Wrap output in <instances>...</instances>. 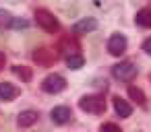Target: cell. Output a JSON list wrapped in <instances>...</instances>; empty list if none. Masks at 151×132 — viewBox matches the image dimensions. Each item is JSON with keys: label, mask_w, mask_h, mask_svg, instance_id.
Wrapping results in <instances>:
<instances>
[{"label": "cell", "mask_w": 151, "mask_h": 132, "mask_svg": "<svg viewBox=\"0 0 151 132\" xmlns=\"http://www.w3.org/2000/svg\"><path fill=\"white\" fill-rule=\"evenodd\" d=\"M79 107L87 113H104L106 111V101L101 95H83L79 101Z\"/></svg>", "instance_id": "cell-1"}, {"label": "cell", "mask_w": 151, "mask_h": 132, "mask_svg": "<svg viewBox=\"0 0 151 132\" xmlns=\"http://www.w3.org/2000/svg\"><path fill=\"white\" fill-rule=\"evenodd\" d=\"M35 21H37V25H40L44 31H48V33H56V31L60 29L58 19H56L50 11H46V9H37V11H35Z\"/></svg>", "instance_id": "cell-2"}, {"label": "cell", "mask_w": 151, "mask_h": 132, "mask_svg": "<svg viewBox=\"0 0 151 132\" xmlns=\"http://www.w3.org/2000/svg\"><path fill=\"white\" fill-rule=\"evenodd\" d=\"M112 74H114V78H118L122 83H130L137 76V66L132 62H120V64L112 66Z\"/></svg>", "instance_id": "cell-3"}, {"label": "cell", "mask_w": 151, "mask_h": 132, "mask_svg": "<svg viewBox=\"0 0 151 132\" xmlns=\"http://www.w3.org/2000/svg\"><path fill=\"white\" fill-rule=\"evenodd\" d=\"M42 89H44L46 93H60V91L66 89V78H64L62 74H50V76L44 78Z\"/></svg>", "instance_id": "cell-4"}, {"label": "cell", "mask_w": 151, "mask_h": 132, "mask_svg": "<svg viewBox=\"0 0 151 132\" xmlns=\"http://www.w3.org/2000/svg\"><path fill=\"white\" fill-rule=\"evenodd\" d=\"M58 52L66 54V58H70V56H79V54H81V46H79L77 37L66 35V37L60 39V44H58Z\"/></svg>", "instance_id": "cell-5"}, {"label": "cell", "mask_w": 151, "mask_h": 132, "mask_svg": "<svg viewBox=\"0 0 151 132\" xmlns=\"http://www.w3.org/2000/svg\"><path fill=\"white\" fill-rule=\"evenodd\" d=\"M124 50H126V37L122 33H114L108 39V52L112 56H120V54H124Z\"/></svg>", "instance_id": "cell-6"}, {"label": "cell", "mask_w": 151, "mask_h": 132, "mask_svg": "<svg viewBox=\"0 0 151 132\" xmlns=\"http://www.w3.org/2000/svg\"><path fill=\"white\" fill-rule=\"evenodd\" d=\"M50 118H52L54 124H68V122L73 120V111H70V107H66V105H58V107H54V109L50 111Z\"/></svg>", "instance_id": "cell-7"}, {"label": "cell", "mask_w": 151, "mask_h": 132, "mask_svg": "<svg viewBox=\"0 0 151 132\" xmlns=\"http://www.w3.org/2000/svg\"><path fill=\"white\" fill-rule=\"evenodd\" d=\"M33 60H35L37 64H42V66H50V64L56 62V54H54L50 48H40V50L33 52Z\"/></svg>", "instance_id": "cell-8"}, {"label": "cell", "mask_w": 151, "mask_h": 132, "mask_svg": "<svg viewBox=\"0 0 151 132\" xmlns=\"http://www.w3.org/2000/svg\"><path fill=\"white\" fill-rule=\"evenodd\" d=\"M93 29H97V21L91 19V17L81 19V21H77V23L73 25V31H75L77 35H81V33H89V31H93Z\"/></svg>", "instance_id": "cell-9"}, {"label": "cell", "mask_w": 151, "mask_h": 132, "mask_svg": "<svg viewBox=\"0 0 151 132\" xmlns=\"http://www.w3.org/2000/svg\"><path fill=\"white\" fill-rule=\"evenodd\" d=\"M19 87L13 85V83H0V99L2 101H11L15 97H19Z\"/></svg>", "instance_id": "cell-10"}, {"label": "cell", "mask_w": 151, "mask_h": 132, "mask_svg": "<svg viewBox=\"0 0 151 132\" xmlns=\"http://www.w3.org/2000/svg\"><path fill=\"white\" fill-rule=\"evenodd\" d=\"M37 118H40V113H37V111H33V109H25V111H21V113H19L17 124H19L21 128H29V126H33V124L37 122Z\"/></svg>", "instance_id": "cell-11"}, {"label": "cell", "mask_w": 151, "mask_h": 132, "mask_svg": "<svg viewBox=\"0 0 151 132\" xmlns=\"http://www.w3.org/2000/svg\"><path fill=\"white\" fill-rule=\"evenodd\" d=\"M114 111L120 116V118H128L132 113V107L128 101H124L122 97H114Z\"/></svg>", "instance_id": "cell-12"}, {"label": "cell", "mask_w": 151, "mask_h": 132, "mask_svg": "<svg viewBox=\"0 0 151 132\" xmlns=\"http://www.w3.org/2000/svg\"><path fill=\"white\" fill-rule=\"evenodd\" d=\"M134 21H137V25L139 27H151V9H141L139 13H137V17H134Z\"/></svg>", "instance_id": "cell-13"}, {"label": "cell", "mask_w": 151, "mask_h": 132, "mask_svg": "<svg viewBox=\"0 0 151 132\" xmlns=\"http://www.w3.org/2000/svg\"><path fill=\"white\" fill-rule=\"evenodd\" d=\"M13 72L23 81V83H29L31 78H33V72H31V68H27V66H21V64H17V66H13Z\"/></svg>", "instance_id": "cell-14"}, {"label": "cell", "mask_w": 151, "mask_h": 132, "mask_svg": "<svg viewBox=\"0 0 151 132\" xmlns=\"http://www.w3.org/2000/svg\"><path fill=\"white\" fill-rule=\"evenodd\" d=\"M128 97H130L132 101H137L139 105H145V101H147L145 93H143L139 87H134V85H130V87H128Z\"/></svg>", "instance_id": "cell-15"}, {"label": "cell", "mask_w": 151, "mask_h": 132, "mask_svg": "<svg viewBox=\"0 0 151 132\" xmlns=\"http://www.w3.org/2000/svg\"><path fill=\"white\" fill-rule=\"evenodd\" d=\"M85 64V58L79 54V56H70V58H66V66L70 68V70H77V68H81Z\"/></svg>", "instance_id": "cell-16"}, {"label": "cell", "mask_w": 151, "mask_h": 132, "mask_svg": "<svg viewBox=\"0 0 151 132\" xmlns=\"http://www.w3.org/2000/svg\"><path fill=\"white\" fill-rule=\"evenodd\" d=\"M13 15L9 13V11H4V9H0V27H11L13 25Z\"/></svg>", "instance_id": "cell-17"}, {"label": "cell", "mask_w": 151, "mask_h": 132, "mask_svg": "<svg viewBox=\"0 0 151 132\" xmlns=\"http://www.w3.org/2000/svg\"><path fill=\"white\" fill-rule=\"evenodd\" d=\"M101 132H122L120 130V126H116V124H112V122H106V124H101V128H99Z\"/></svg>", "instance_id": "cell-18"}, {"label": "cell", "mask_w": 151, "mask_h": 132, "mask_svg": "<svg viewBox=\"0 0 151 132\" xmlns=\"http://www.w3.org/2000/svg\"><path fill=\"white\" fill-rule=\"evenodd\" d=\"M13 29H25L27 27V21H23V19H13V25H11Z\"/></svg>", "instance_id": "cell-19"}, {"label": "cell", "mask_w": 151, "mask_h": 132, "mask_svg": "<svg viewBox=\"0 0 151 132\" xmlns=\"http://www.w3.org/2000/svg\"><path fill=\"white\" fill-rule=\"evenodd\" d=\"M143 50H145V52H147V54H151V37H149V39H145V41H143Z\"/></svg>", "instance_id": "cell-20"}, {"label": "cell", "mask_w": 151, "mask_h": 132, "mask_svg": "<svg viewBox=\"0 0 151 132\" xmlns=\"http://www.w3.org/2000/svg\"><path fill=\"white\" fill-rule=\"evenodd\" d=\"M4 64H6V56H4V52H0V70L4 68Z\"/></svg>", "instance_id": "cell-21"}]
</instances>
